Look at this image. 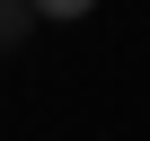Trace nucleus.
Wrapping results in <instances>:
<instances>
[{
    "mask_svg": "<svg viewBox=\"0 0 150 141\" xmlns=\"http://www.w3.org/2000/svg\"><path fill=\"white\" fill-rule=\"evenodd\" d=\"M27 18H35V0H0V53L27 44Z\"/></svg>",
    "mask_w": 150,
    "mask_h": 141,
    "instance_id": "nucleus-1",
    "label": "nucleus"
},
{
    "mask_svg": "<svg viewBox=\"0 0 150 141\" xmlns=\"http://www.w3.org/2000/svg\"><path fill=\"white\" fill-rule=\"evenodd\" d=\"M97 0H35V18H88Z\"/></svg>",
    "mask_w": 150,
    "mask_h": 141,
    "instance_id": "nucleus-2",
    "label": "nucleus"
}]
</instances>
